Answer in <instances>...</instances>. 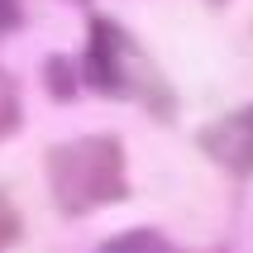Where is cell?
<instances>
[{
    "label": "cell",
    "instance_id": "6da1fadb",
    "mask_svg": "<svg viewBox=\"0 0 253 253\" xmlns=\"http://www.w3.org/2000/svg\"><path fill=\"white\" fill-rule=\"evenodd\" d=\"M48 186L62 215H91L110 201L129 196L125 177V148L110 134H86V139L57 143L48 153Z\"/></svg>",
    "mask_w": 253,
    "mask_h": 253
},
{
    "label": "cell",
    "instance_id": "7a4b0ae2",
    "mask_svg": "<svg viewBox=\"0 0 253 253\" xmlns=\"http://www.w3.org/2000/svg\"><path fill=\"white\" fill-rule=\"evenodd\" d=\"M86 72H91V86H96V91H105V96L143 100V105H153L163 120L172 115V91L163 86L158 67L139 53V43L129 39L115 19H96V24H91Z\"/></svg>",
    "mask_w": 253,
    "mask_h": 253
},
{
    "label": "cell",
    "instance_id": "3957f363",
    "mask_svg": "<svg viewBox=\"0 0 253 253\" xmlns=\"http://www.w3.org/2000/svg\"><path fill=\"white\" fill-rule=\"evenodd\" d=\"M201 148H206L215 163H225L229 172L249 177L253 172V105L225 115V120H215V125H206L201 129Z\"/></svg>",
    "mask_w": 253,
    "mask_h": 253
},
{
    "label": "cell",
    "instance_id": "277c9868",
    "mask_svg": "<svg viewBox=\"0 0 253 253\" xmlns=\"http://www.w3.org/2000/svg\"><path fill=\"white\" fill-rule=\"evenodd\" d=\"M14 129H19V86L0 67V139H10Z\"/></svg>",
    "mask_w": 253,
    "mask_h": 253
},
{
    "label": "cell",
    "instance_id": "5b68a950",
    "mask_svg": "<svg viewBox=\"0 0 253 253\" xmlns=\"http://www.w3.org/2000/svg\"><path fill=\"white\" fill-rule=\"evenodd\" d=\"M100 253H172V249L158 239V234H148V229H143V234H125V239L105 244Z\"/></svg>",
    "mask_w": 253,
    "mask_h": 253
},
{
    "label": "cell",
    "instance_id": "8992f818",
    "mask_svg": "<svg viewBox=\"0 0 253 253\" xmlns=\"http://www.w3.org/2000/svg\"><path fill=\"white\" fill-rule=\"evenodd\" d=\"M48 72H53V82H48V91H53L57 100H67L72 91H77V82H67L72 62H67V57H53V62H48Z\"/></svg>",
    "mask_w": 253,
    "mask_h": 253
},
{
    "label": "cell",
    "instance_id": "52a82bcc",
    "mask_svg": "<svg viewBox=\"0 0 253 253\" xmlns=\"http://www.w3.org/2000/svg\"><path fill=\"white\" fill-rule=\"evenodd\" d=\"M14 239H19V211H14L10 201L0 196V253L10 249V244H14Z\"/></svg>",
    "mask_w": 253,
    "mask_h": 253
},
{
    "label": "cell",
    "instance_id": "ba28073f",
    "mask_svg": "<svg viewBox=\"0 0 253 253\" xmlns=\"http://www.w3.org/2000/svg\"><path fill=\"white\" fill-rule=\"evenodd\" d=\"M19 24V0H0V34Z\"/></svg>",
    "mask_w": 253,
    "mask_h": 253
}]
</instances>
